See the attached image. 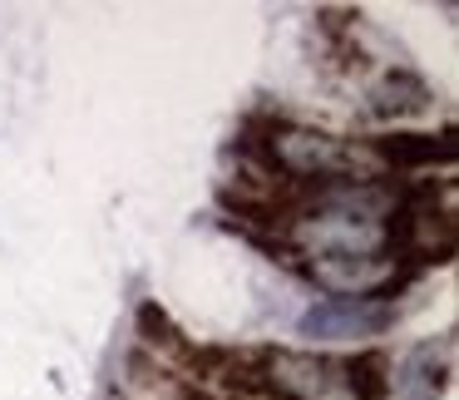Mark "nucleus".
<instances>
[{"label": "nucleus", "mask_w": 459, "mask_h": 400, "mask_svg": "<svg viewBox=\"0 0 459 400\" xmlns=\"http://www.w3.org/2000/svg\"><path fill=\"white\" fill-rule=\"evenodd\" d=\"M380 356L336 361L311 356V351H272L267 356V386L277 400H370L380 390Z\"/></svg>", "instance_id": "obj_1"}, {"label": "nucleus", "mask_w": 459, "mask_h": 400, "mask_svg": "<svg viewBox=\"0 0 459 400\" xmlns=\"http://www.w3.org/2000/svg\"><path fill=\"white\" fill-rule=\"evenodd\" d=\"M385 326H395V307H385V301H351V297H331L301 317V336H316V341L376 336Z\"/></svg>", "instance_id": "obj_2"}, {"label": "nucleus", "mask_w": 459, "mask_h": 400, "mask_svg": "<svg viewBox=\"0 0 459 400\" xmlns=\"http://www.w3.org/2000/svg\"><path fill=\"white\" fill-rule=\"evenodd\" d=\"M370 153L395 169H420V163H455V134H390V139H376Z\"/></svg>", "instance_id": "obj_3"}, {"label": "nucleus", "mask_w": 459, "mask_h": 400, "mask_svg": "<svg viewBox=\"0 0 459 400\" xmlns=\"http://www.w3.org/2000/svg\"><path fill=\"white\" fill-rule=\"evenodd\" d=\"M445 390V361H435V346H415L395 370V396L400 400H439Z\"/></svg>", "instance_id": "obj_4"}, {"label": "nucleus", "mask_w": 459, "mask_h": 400, "mask_svg": "<svg viewBox=\"0 0 459 400\" xmlns=\"http://www.w3.org/2000/svg\"><path fill=\"white\" fill-rule=\"evenodd\" d=\"M425 104H429V84L410 70L385 74V80L370 90V109L376 114H415V109H425Z\"/></svg>", "instance_id": "obj_5"}]
</instances>
